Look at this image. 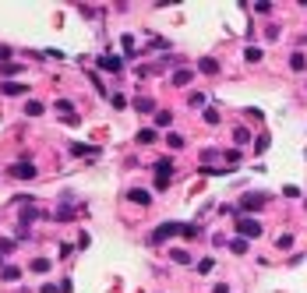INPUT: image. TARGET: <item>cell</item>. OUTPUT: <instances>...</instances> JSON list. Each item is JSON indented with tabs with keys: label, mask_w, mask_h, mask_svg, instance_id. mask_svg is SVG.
Listing matches in <instances>:
<instances>
[{
	"label": "cell",
	"mask_w": 307,
	"mask_h": 293,
	"mask_svg": "<svg viewBox=\"0 0 307 293\" xmlns=\"http://www.w3.org/2000/svg\"><path fill=\"white\" fill-rule=\"evenodd\" d=\"M236 233H240L244 240H258V237H261V222L251 219V216H240V219H236Z\"/></svg>",
	"instance_id": "6da1fadb"
},
{
	"label": "cell",
	"mask_w": 307,
	"mask_h": 293,
	"mask_svg": "<svg viewBox=\"0 0 307 293\" xmlns=\"http://www.w3.org/2000/svg\"><path fill=\"white\" fill-rule=\"evenodd\" d=\"M169 180H173V162L169 159H159L155 162V191H166Z\"/></svg>",
	"instance_id": "7a4b0ae2"
},
{
	"label": "cell",
	"mask_w": 307,
	"mask_h": 293,
	"mask_svg": "<svg viewBox=\"0 0 307 293\" xmlns=\"http://www.w3.org/2000/svg\"><path fill=\"white\" fill-rule=\"evenodd\" d=\"M265 202H268V194L251 191V194H244V198H240V209H244V212H258V209H265Z\"/></svg>",
	"instance_id": "3957f363"
},
{
	"label": "cell",
	"mask_w": 307,
	"mask_h": 293,
	"mask_svg": "<svg viewBox=\"0 0 307 293\" xmlns=\"http://www.w3.org/2000/svg\"><path fill=\"white\" fill-rule=\"evenodd\" d=\"M180 226H184V222H162V226H155V233H152V244H162V240L177 237V233H180Z\"/></svg>",
	"instance_id": "277c9868"
},
{
	"label": "cell",
	"mask_w": 307,
	"mask_h": 293,
	"mask_svg": "<svg viewBox=\"0 0 307 293\" xmlns=\"http://www.w3.org/2000/svg\"><path fill=\"white\" fill-rule=\"evenodd\" d=\"M18 205H21V226H28V222H36L43 216V209H36L32 202H18Z\"/></svg>",
	"instance_id": "5b68a950"
},
{
	"label": "cell",
	"mask_w": 307,
	"mask_h": 293,
	"mask_svg": "<svg viewBox=\"0 0 307 293\" xmlns=\"http://www.w3.org/2000/svg\"><path fill=\"white\" fill-rule=\"evenodd\" d=\"M11 177H18V180H32V177H36V166H32V162H14V166H11Z\"/></svg>",
	"instance_id": "8992f818"
},
{
	"label": "cell",
	"mask_w": 307,
	"mask_h": 293,
	"mask_svg": "<svg viewBox=\"0 0 307 293\" xmlns=\"http://www.w3.org/2000/svg\"><path fill=\"white\" fill-rule=\"evenodd\" d=\"M127 202H134V205H142V209H145V205L152 202V194H149L145 187H131V191H127Z\"/></svg>",
	"instance_id": "52a82bcc"
},
{
	"label": "cell",
	"mask_w": 307,
	"mask_h": 293,
	"mask_svg": "<svg viewBox=\"0 0 307 293\" xmlns=\"http://www.w3.org/2000/svg\"><path fill=\"white\" fill-rule=\"evenodd\" d=\"M0 92L4 95H25L28 85H21V81H0Z\"/></svg>",
	"instance_id": "ba28073f"
},
{
	"label": "cell",
	"mask_w": 307,
	"mask_h": 293,
	"mask_svg": "<svg viewBox=\"0 0 307 293\" xmlns=\"http://www.w3.org/2000/svg\"><path fill=\"white\" fill-rule=\"evenodd\" d=\"M95 64H99L103 71H110V74H117V71H120V68H124V60H120V57H99Z\"/></svg>",
	"instance_id": "9c48e42d"
},
{
	"label": "cell",
	"mask_w": 307,
	"mask_h": 293,
	"mask_svg": "<svg viewBox=\"0 0 307 293\" xmlns=\"http://www.w3.org/2000/svg\"><path fill=\"white\" fill-rule=\"evenodd\" d=\"M198 71L201 74H219V60H216V57H201V60H198Z\"/></svg>",
	"instance_id": "30bf717a"
},
{
	"label": "cell",
	"mask_w": 307,
	"mask_h": 293,
	"mask_svg": "<svg viewBox=\"0 0 307 293\" xmlns=\"http://www.w3.org/2000/svg\"><path fill=\"white\" fill-rule=\"evenodd\" d=\"M0 74H4L7 81H14V74H21V64H14V60H4V64H0Z\"/></svg>",
	"instance_id": "8fae6325"
},
{
	"label": "cell",
	"mask_w": 307,
	"mask_h": 293,
	"mask_svg": "<svg viewBox=\"0 0 307 293\" xmlns=\"http://www.w3.org/2000/svg\"><path fill=\"white\" fill-rule=\"evenodd\" d=\"M0 279H4V283H14V279H21V269H18V265H4V269H0Z\"/></svg>",
	"instance_id": "7c38bea8"
},
{
	"label": "cell",
	"mask_w": 307,
	"mask_h": 293,
	"mask_svg": "<svg viewBox=\"0 0 307 293\" xmlns=\"http://www.w3.org/2000/svg\"><path fill=\"white\" fill-rule=\"evenodd\" d=\"M134 110H138V113H152V110H155V103L149 99V95H142V99H134Z\"/></svg>",
	"instance_id": "4fadbf2b"
},
{
	"label": "cell",
	"mask_w": 307,
	"mask_h": 293,
	"mask_svg": "<svg viewBox=\"0 0 307 293\" xmlns=\"http://www.w3.org/2000/svg\"><path fill=\"white\" fill-rule=\"evenodd\" d=\"M25 113H28V117H43V103H39V99H28V103H25Z\"/></svg>",
	"instance_id": "5bb4252c"
},
{
	"label": "cell",
	"mask_w": 307,
	"mask_h": 293,
	"mask_svg": "<svg viewBox=\"0 0 307 293\" xmlns=\"http://www.w3.org/2000/svg\"><path fill=\"white\" fill-rule=\"evenodd\" d=\"M169 124H173V113L169 110H159L155 113V127H169Z\"/></svg>",
	"instance_id": "9a60e30c"
},
{
	"label": "cell",
	"mask_w": 307,
	"mask_h": 293,
	"mask_svg": "<svg viewBox=\"0 0 307 293\" xmlns=\"http://www.w3.org/2000/svg\"><path fill=\"white\" fill-rule=\"evenodd\" d=\"M244 60H247V64H258V60H261V50H258V46H247V50H244Z\"/></svg>",
	"instance_id": "2e32d148"
},
{
	"label": "cell",
	"mask_w": 307,
	"mask_h": 293,
	"mask_svg": "<svg viewBox=\"0 0 307 293\" xmlns=\"http://www.w3.org/2000/svg\"><path fill=\"white\" fill-rule=\"evenodd\" d=\"M290 68H293V71H304V68H307V57H304V53H293V57H290Z\"/></svg>",
	"instance_id": "e0dca14e"
},
{
	"label": "cell",
	"mask_w": 307,
	"mask_h": 293,
	"mask_svg": "<svg viewBox=\"0 0 307 293\" xmlns=\"http://www.w3.org/2000/svg\"><path fill=\"white\" fill-rule=\"evenodd\" d=\"M138 142H142V145H152V142H155V127H145V131H138Z\"/></svg>",
	"instance_id": "ac0fdd59"
},
{
	"label": "cell",
	"mask_w": 307,
	"mask_h": 293,
	"mask_svg": "<svg viewBox=\"0 0 307 293\" xmlns=\"http://www.w3.org/2000/svg\"><path fill=\"white\" fill-rule=\"evenodd\" d=\"M233 142H236V145H247V142H251L247 127H236V131H233Z\"/></svg>",
	"instance_id": "d6986e66"
},
{
	"label": "cell",
	"mask_w": 307,
	"mask_h": 293,
	"mask_svg": "<svg viewBox=\"0 0 307 293\" xmlns=\"http://www.w3.org/2000/svg\"><path fill=\"white\" fill-rule=\"evenodd\" d=\"M32 272H39V276L50 272V258H36V262H32Z\"/></svg>",
	"instance_id": "ffe728a7"
},
{
	"label": "cell",
	"mask_w": 307,
	"mask_h": 293,
	"mask_svg": "<svg viewBox=\"0 0 307 293\" xmlns=\"http://www.w3.org/2000/svg\"><path fill=\"white\" fill-rule=\"evenodd\" d=\"M230 251H233V254H244V251H247V240H244V237L230 240Z\"/></svg>",
	"instance_id": "44dd1931"
},
{
	"label": "cell",
	"mask_w": 307,
	"mask_h": 293,
	"mask_svg": "<svg viewBox=\"0 0 307 293\" xmlns=\"http://www.w3.org/2000/svg\"><path fill=\"white\" fill-rule=\"evenodd\" d=\"M169 81H173V85H187V81H191V71L184 68V71H177V74H173Z\"/></svg>",
	"instance_id": "7402d4cb"
},
{
	"label": "cell",
	"mask_w": 307,
	"mask_h": 293,
	"mask_svg": "<svg viewBox=\"0 0 307 293\" xmlns=\"http://www.w3.org/2000/svg\"><path fill=\"white\" fill-rule=\"evenodd\" d=\"M198 233H201V230H198V226H194V222H191V226H180V237H187V240H194V237H198Z\"/></svg>",
	"instance_id": "603a6c76"
},
{
	"label": "cell",
	"mask_w": 307,
	"mask_h": 293,
	"mask_svg": "<svg viewBox=\"0 0 307 293\" xmlns=\"http://www.w3.org/2000/svg\"><path fill=\"white\" fill-rule=\"evenodd\" d=\"M276 247H279V251H290V247H293V237H290V233H283V237L276 240Z\"/></svg>",
	"instance_id": "cb8c5ba5"
},
{
	"label": "cell",
	"mask_w": 307,
	"mask_h": 293,
	"mask_svg": "<svg viewBox=\"0 0 307 293\" xmlns=\"http://www.w3.org/2000/svg\"><path fill=\"white\" fill-rule=\"evenodd\" d=\"M120 46H124V53L131 57V53H134V36H124V39H120Z\"/></svg>",
	"instance_id": "d4e9b609"
},
{
	"label": "cell",
	"mask_w": 307,
	"mask_h": 293,
	"mask_svg": "<svg viewBox=\"0 0 307 293\" xmlns=\"http://www.w3.org/2000/svg\"><path fill=\"white\" fill-rule=\"evenodd\" d=\"M71 152H75V155H92L95 148H92V145H81V142H78V145H71Z\"/></svg>",
	"instance_id": "484cf974"
},
{
	"label": "cell",
	"mask_w": 307,
	"mask_h": 293,
	"mask_svg": "<svg viewBox=\"0 0 307 293\" xmlns=\"http://www.w3.org/2000/svg\"><path fill=\"white\" fill-rule=\"evenodd\" d=\"M166 145L169 148H184V138H180V135H166Z\"/></svg>",
	"instance_id": "4316f807"
},
{
	"label": "cell",
	"mask_w": 307,
	"mask_h": 293,
	"mask_svg": "<svg viewBox=\"0 0 307 293\" xmlns=\"http://www.w3.org/2000/svg\"><path fill=\"white\" fill-rule=\"evenodd\" d=\"M205 124H219V110L209 106V110H205Z\"/></svg>",
	"instance_id": "83f0119b"
},
{
	"label": "cell",
	"mask_w": 307,
	"mask_h": 293,
	"mask_svg": "<svg viewBox=\"0 0 307 293\" xmlns=\"http://www.w3.org/2000/svg\"><path fill=\"white\" fill-rule=\"evenodd\" d=\"M173 262H177V265H187L191 254H187V251H173Z\"/></svg>",
	"instance_id": "f1b7e54d"
},
{
	"label": "cell",
	"mask_w": 307,
	"mask_h": 293,
	"mask_svg": "<svg viewBox=\"0 0 307 293\" xmlns=\"http://www.w3.org/2000/svg\"><path fill=\"white\" fill-rule=\"evenodd\" d=\"M14 251V240H7V237H0V254H11Z\"/></svg>",
	"instance_id": "f546056e"
},
{
	"label": "cell",
	"mask_w": 307,
	"mask_h": 293,
	"mask_svg": "<svg viewBox=\"0 0 307 293\" xmlns=\"http://www.w3.org/2000/svg\"><path fill=\"white\" fill-rule=\"evenodd\" d=\"M57 110H60V113H67V117H71V110H75V106H71V103H67V99H57Z\"/></svg>",
	"instance_id": "4dcf8cb0"
},
{
	"label": "cell",
	"mask_w": 307,
	"mask_h": 293,
	"mask_svg": "<svg viewBox=\"0 0 307 293\" xmlns=\"http://www.w3.org/2000/svg\"><path fill=\"white\" fill-rule=\"evenodd\" d=\"M212 265H216L212 258H201V262H198V272H212Z\"/></svg>",
	"instance_id": "1f68e13d"
},
{
	"label": "cell",
	"mask_w": 307,
	"mask_h": 293,
	"mask_svg": "<svg viewBox=\"0 0 307 293\" xmlns=\"http://www.w3.org/2000/svg\"><path fill=\"white\" fill-rule=\"evenodd\" d=\"M265 148H268V135H261V138H258V145H254V152H265Z\"/></svg>",
	"instance_id": "d6a6232c"
},
{
	"label": "cell",
	"mask_w": 307,
	"mask_h": 293,
	"mask_svg": "<svg viewBox=\"0 0 307 293\" xmlns=\"http://www.w3.org/2000/svg\"><path fill=\"white\" fill-rule=\"evenodd\" d=\"M39 293H60V286H53V283H46V286H39Z\"/></svg>",
	"instance_id": "836d02e7"
},
{
	"label": "cell",
	"mask_w": 307,
	"mask_h": 293,
	"mask_svg": "<svg viewBox=\"0 0 307 293\" xmlns=\"http://www.w3.org/2000/svg\"><path fill=\"white\" fill-rule=\"evenodd\" d=\"M212 293H230V286H226V283H219V286H216Z\"/></svg>",
	"instance_id": "e575fe53"
}]
</instances>
